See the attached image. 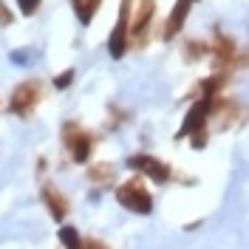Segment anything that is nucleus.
Wrapping results in <instances>:
<instances>
[{"instance_id": "obj_1", "label": "nucleus", "mask_w": 249, "mask_h": 249, "mask_svg": "<svg viewBox=\"0 0 249 249\" xmlns=\"http://www.w3.org/2000/svg\"><path fill=\"white\" fill-rule=\"evenodd\" d=\"M116 198H119L122 207L133 210V213H150V210H153V198H150L147 187L142 184V178L124 181V184L116 190Z\"/></svg>"}, {"instance_id": "obj_2", "label": "nucleus", "mask_w": 249, "mask_h": 249, "mask_svg": "<svg viewBox=\"0 0 249 249\" xmlns=\"http://www.w3.org/2000/svg\"><path fill=\"white\" fill-rule=\"evenodd\" d=\"M213 110H215V99L213 96H201L193 108H190V113H187L184 124H181V130H178V136H187V133H198V144H204V124H207V119L213 116Z\"/></svg>"}, {"instance_id": "obj_3", "label": "nucleus", "mask_w": 249, "mask_h": 249, "mask_svg": "<svg viewBox=\"0 0 249 249\" xmlns=\"http://www.w3.org/2000/svg\"><path fill=\"white\" fill-rule=\"evenodd\" d=\"M130 0H122V6H119V17H116V26L110 31V40H108V48H110V57H122L124 51H127V34H130V6H127Z\"/></svg>"}, {"instance_id": "obj_4", "label": "nucleus", "mask_w": 249, "mask_h": 249, "mask_svg": "<svg viewBox=\"0 0 249 249\" xmlns=\"http://www.w3.org/2000/svg\"><path fill=\"white\" fill-rule=\"evenodd\" d=\"M40 91H43V85L37 82V79H29V82H20L12 93V102H9V108L20 113V116H26L37 102H40Z\"/></svg>"}, {"instance_id": "obj_5", "label": "nucleus", "mask_w": 249, "mask_h": 249, "mask_svg": "<svg viewBox=\"0 0 249 249\" xmlns=\"http://www.w3.org/2000/svg\"><path fill=\"white\" fill-rule=\"evenodd\" d=\"M62 136H65V147L71 150L74 161H79V164L88 161V156H91V133L88 130H82L79 124H65Z\"/></svg>"}, {"instance_id": "obj_6", "label": "nucleus", "mask_w": 249, "mask_h": 249, "mask_svg": "<svg viewBox=\"0 0 249 249\" xmlns=\"http://www.w3.org/2000/svg\"><path fill=\"white\" fill-rule=\"evenodd\" d=\"M130 167H136V170H142V173H147L153 181H167L170 178V167L164 164V161H159V159H153V156H133L130 161H127Z\"/></svg>"}, {"instance_id": "obj_7", "label": "nucleus", "mask_w": 249, "mask_h": 249, "mask_svg": "<svg viewBox=\"0 0 249 249\" xmlns=\"http://www.w3.org/2000/svg\"><path fill=\"white\" fill-rule=\"evenodd\" d=\"M193 3H196V0H176L170 17H167V23H164V34H161L164 40H173V37L181 31L187 15H190V9H193Z\"/></svg>"}, {"instance_id": "obj_8", "label": "nucleus", "mask_w": 249, "mask_h": 249, "mask_svg": "<svg viewBox=\"0 0 249 249\" xmlns=\"http://www.w3.org/2000/svg\"><path fill=\"white\" fill-rule=\"evenodd\" d=\"M153 12H156V3H153V0H142L139 15H136L133 26H130V34L136 37V43H144V31H147L150 20H153Z\"/></svg>"}, {"instance_id": "obj_9", "label": "nucleus", "mask_w": 249, "mask_h": 249, "mask_svg": "<svg viewBox=\"0 0 249 249\" xmlns=\"http://www.w3.org/2000/svg\"><path fill=\"white\" fill-rule=\"evenodd\" d=\"M43 198H46V204H48V210H51V215L60 221L62 215H65V210H68V204H65V198H62L60 193L54 190V187H46L43 190Z\"/></svg>"}, {"instance_id": "obj_10", "label": "nucleus", "mask_w": 249, "mask_h": 249, "mask_svg": "<svg viewBox=\"0 0 249 249\" xmlns=\"http://www.w3.org/2000/svg\"><path fill=\"white\" fill-rule=\"evenodd\" d=\"M96 9H99V0H74V12H77L82 26H88V23L93 20Z\"/></svg>"}, {"instance_id": "obj_11", "label": "nucleus", "mask_w": 249, "mask_h": 249, "mask_svg": "<svg viewBox=\"0 0 249 249\" xmlns=\"http://www.w3.org/2000/svg\"><path fill=\"white\" fill-rule=\"evenodd\" d=\"M60 241L65 244V249H77L79 247V235L74 227H62L60 230Z\"/></svg>"}, {"instance_id": "obj_12", "label": "nucleus", "mask_w": 249, "mask_h": 249, "mask_svg": "<svg viewBox=\"0 0 249 249\" xmlns=\"http://www.w3.org/2000/svg\"><path fill=\"white\" fill-rule=\"evenodd\" d=\"M40 3H43V0H17V6H20V12H23L26 17L37 15V9H40Z\"/></svg>"}, {"instance_id": "obj_13", "label": "nucleus", "mask_w": 249, "mask_h": 249, "mask_svg": "<svg viewBox=\"0 0 249 249\" xmlns=\"http://www.w3.org/2000/svg\"><path fill=\"white\" fill-rule=\"evenodd\" d=\"M201 54H204V43H187V60H193V57L198 60Z\"/></svg>"}, {"instance_id": "obj_14", "label": "nucleus", "mask_w": 249, "mask_h": 249, "mask_svg": "<svg viewBox=\"0 0 249 249\" xmlns=\"http://www.w3.org/2000/svg\"><path fill=\"white\" fill-rule=\"evenodd\" d=\"M110 176H113L110 167H96V170H91V178H110Z\"/></svg>"}, {"instance_id": "obj_15", "label": "nucleus", "mask_w": 249, "mask_h": 249, "mask_svg": "<svg viewBox=\"0 0 249 249\" xmlns=\"http://www.w3.org/2000/svg\"><path fill=\"white\" fill-rule=\"evenodd\" d=\"M71 79H74V71H65L62 77H57V79H54V85H57V88H65V85H68Z\"/></svg>"}, {"instance_id": "obj_16", "label": "nucleus", "mask_w": 249, "mask_h": 249, "mask_svg": "<svg viewBox=\"0 0 249 249\" xmlns=\"http://www.w3.org/2000/svg\"><path fill=\"white\" fill-rule=\"evenodd\" d=\"M77 249H108L105 244H99V241H79Z\"/></svg>"}, {"instance_id": "obj_17", "label": "nucleus", "mask_w": 249, "mask_h": 249, "mask_svg": "<svg viewBox=\"0 0 249 249\" xmlns=\"http://www.w3.org/2000/svg\"><path fill=\"white\" fill-rule=\"evenodd\" d=\"M9 23H12V15H9V12L3 9V3H0V26H9Z\"/></svg>"}]
</instances>
